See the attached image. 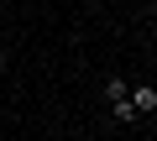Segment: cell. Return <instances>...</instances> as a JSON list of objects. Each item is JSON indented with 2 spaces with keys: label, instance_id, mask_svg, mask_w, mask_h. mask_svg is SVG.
<instances>
[{
  "label": "cell",
  "instance_id": "obj_4",
  "mask_svg": "<svg viewBox=\"0 0 157 141\" xmlns=\"http://www.w3.org/2000/svg\"><path fill=\"white\" fill-rule=\"evenodd\" d=\"M0 68H6V47H0Z\"/></svg>",
  "mask_w": 157,
  "mask_h": 141
},
{
  "label": "cell",
  "instance_id": "obj_2",
  "mask_svg": "<svg viewBox=\"0 0 157 141\" xmlns=\"http://www.w3.org/2000/svg\"><path fill=\"white\" fill-rule=\"evenodd\" d=\"M126 94H131V84H126V79H115V73H110V79H105V99H110V105H121V99H126Z\"/></svg>",
  "mask_w": 157,
  "mask_h": 141
},
{
  "label": "cell",
  "instance_id": "obj_1",
  "mask_svg": "<svg viewBox=\"0 0 157 141\" xmlns=\"http://www.w3.org/2000/svg\"><path fill=\"white\" fill-rule=\"evenodd\" d=\"M126 99H131V110H136V115H152V110H157V84H131V94H126Z\"/></svg>",
  "mask_w": 157,
  "mask_h": 141
},
{
  "label": "cell",
  "instance_id": "obj_3",
  "mask_svg": "<svg viewBox=\"0 0 157 141\" xmlns=\"http://www.w3.org/2000/svg\"><path fill=\"white\" fill-rule=\"evenodd\" d=\"M110 115H115L121 125H131V120H136V110H131V99H121V105H110Z\"/></svg>",
  "mask_w": 157,
  "mask_h": 141
}]
</instances>
